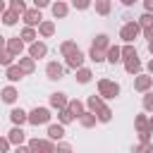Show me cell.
<instances>
[{
  "label": "cell",
  "mask_w": 153,
  "mask_h": 153,
  "mask_svg": "<svg viewBox=\"0 0 153 153\" xmlns=\"http://www.w3.org/2000/svg\"><path fill=\"white\" fill-rule=\"evenodd\" d=\"M139 36H141V24H139L136 19H127V22L122 24V29H120V38H122L124 43H134Z\"/></svg>",
  "instance_id": "1"
},
{
  "label": "cell",
  "mask_w": 153,
  "mask_h": 153,
  "mask_svg": "<svg viewBox=\"0 0 153 153\" xmlns=\"http://www.w3.org/2000/svg\"><path fill=\"white\" fill-rule=\"evenodd\" d=\"M98 96L105 98H117L120 96V84L112 81V79H98Z\"/></svg>",
  "instance_id": "2"
},
{
  "label": "cell",
  "mask_w": 153,
  "mask_h": 153,
  "mask_svg": "<svg viewBox=\"0 0 153 153\" xmlns=\"http://www.w3.org/2000/svg\"><path fill=\"white\" fill-rule=\"evenodd\" d=\"M50 117H53V115H50L48 108H38V105H36V108L29 112V124H33V127H38V124H48Z\"/></svg>",
  "instance_id": "3"
},
{
  "label": "cell",
  "mask_w": 153,
  "mask_h": 153,
  "mask_svg": "<svg viewBox=\"0 0 153 153\" xmlns=\"http://www.w3.org/2000/svg\"><path fill=\"white\" fill-rule=\"evenodd\" d=\"M29 151H45V153H53V151H57V143L53 141V139H31L29 141Z\"/></svg>",
  "instance_id": "4"
},
{
  "label": "cell",
  "mask_w": 153,
  "mask_h": 153,
  "mask_svg": "<svg viewBox=\"0 0 153 153\" xmlns=\"http://www.w3.org/2000/svg\"><path fill=\"white\" fill-rule=\"evenodd\" d=\"M151 86H153V74H134V91H139V93H146V91H151Z\"/></svg>",
  "instance_id": "5"
},
{
  "label": "cell",
  "mask_w": 153,
  "mask_h": 153,
  "mask_svg": "<svg viewBox=\"0 0 153 153\" xmlns=\"http://www.w3.org/2000/svg\"><path fill=\"white\" fill-rule=\"evenodd\" d=\"M22 22H24L26 26H38V24L43 22V14H41L38 7H31V10L26 7V12L22 14Z\"/></svg>",
  "instance_id": "6"
},
{
  "label": "cell",
  "mask_w": 153,
  "mask_h": 153,
  "mask_svg": "<svg viewBox=\"0 0 153 153\" xmlns=\"http://www.w3.org/2000/svg\"><path fill=\"white\" fill-rule=\"evenodd\" d=\"M84 60H86V55L76 48V50H72L69 55H65V62H67V69H79L81 65H84Z\"/></svg>",
  "instance_id": "7"
},
{
  "label": "cell",
  "mask_w": 153,
  "mask_h": 153,
  "mask_svg": "<svg viewBox=\"0 0 153 153\" xmlns=\"http://www.w3.org/2000/svg\"><path fill=\"white\" fill-rule=\"evenodd\" d=\"M45 76H48L50 81H57V79H62V76H65V67H62L60 62H55V60H53V62H48V65H45Z\"/></svg>",
  "instance_id": "8"
},
{
  "label": "cell",
  "mask_w": 153,
  "mask_h": 153,
  "mask_svg": "<svg viewBox=\"0 0 153 153\" xmlns=\"http://www.w3.org/2000/svg\"><path fill=\"white\" fill-rule=\"evenodd\" d=\"M29 55L33 57V60H41V57H45L48 55V45L43 43V41H33V43H29Z\"/></svg>",
  "instance_id": "9"
},
{
  "label": "cell",
  "mask_w": 153,
  "mask_h": 153,
  "mask_svg": "<svg viewBox=\"0 0 153 153\" xmlns=\"http://www.w3.org/2000/svg\"><path fill=\"white\" fill-rule=\"evenodd\" d=\"M50 12H53V17H55V19H65V17L69 14V5H67L65 0H57V2H53V5H50Z\"/></svg>",
  "instance_id": "10"
},
{
  "label": "cell",
  "mask_w": 153,
  "mask_h": 153,
  "mask_svg": "<svg viewBox=\"0 0 153 153\" xmlns=\"http://www.w3.org/2000/svg\"><path fill=\"white\" fill-rule=\"evenodd\" d=\"M19 19H22V14H19L17 10H12V7H7V10H5L2 14H0V22H2L5 26H14V24H17Z\"/></svg>",
  "instance_id": "11"
},
{
  "label": "cell",
  "mask_w": 153,
  "mask_h": 153,
  "mask_svg": "<svg viewBox=\"0 0 153 153\" xmlns=\"http://www.w3.org/2000/svg\"><path fill=\"white\" fill-rule=\"evenodd\" d=\"M36 29H38V36H41V38H50V36L55 33V22H53V19H43Z\"/></svg>",
  "instance_id": "12"
},
{
  "label": "cell",
  "mask_w": 153,
  "mask_h": 153,
  "mask_svg": "<svg viewBox=\"0 0 153 153\" xmlns=\"http://www.w3.org/2000/svg\"><path fill=\"white\" fill-rule=\"evenodd\" d=\"M24 48H26V43H24V38L22 36H14V38H7V50H12L17 57L24 53Z\"/></svg>",
  "instance_id": "13"
},
{
  "label": "cell",
  "mask_w": 153,
  "mask_h": 153,
  "mask_svg": "<svg viewBox=\"0 0 153 153\" xmlns=\"http://www.w3.org/2000/svg\"><path fill=\"white\" fill-rule=\"evenodd\" d=\"M5 76H7L12 84H17V81H19L22 76H26V74H24V69H22L19 65H14V62H12L10 67H5Z\"/></svg>",
  "instance_id": "14"
},
{
  "label": "cell",
  "mask_w": 153,
  "mask_h": 153,
  "mask_svg": "<svg viewBox=\"0 0 153 153\" xmlns=\"http://www.w3.org/2000/svg\"><path fill=\"white\" fill-rule=\"evenodd\" d=\"M67 103H69L67 93H62V91H55V93H50V108L60 110V108H67Z\"/></svg>",
  "instance_id": "15"
},
{
  "label": "cell",
  "mask_w": 153,
  "mask_h": 153,
  "mask_svg": "<svg viewBox=\"0 0 153 153\" xmlns=\"http://www.w3.org/2000/svg\"><path fill=\"white\" fill-rule=\"evenodd\" d=\"M7 139L12 141V146H19V143H24V139H26V134H24V129L19 127V124H14L10 131H7Z\"/></svg>",
  "instance_id": "16"
},
{
  "label": "cell",
  "mask_w": 153,
  "mask_h": 153,
  "mask_svg": "<svg viewBox=\"0 0 153 153\" xmlns=\"http://www.w3.org/2000/svg\"><path fill=\"white\" fill-rule=\"evenodd\" d=\"M105 55H108V57H105V62H110V65L122 62V48H120V45H112V43H110V48L105 50Z\"/></svg>",
  "instance_id": "17"
},
{
  "label": "cell",
  "mask_w": 153,
  "mask_h": 153,
  "mask_svg": "<svg viewBox=\"0 0 153 153\" xmlns=\"http://www.w3.org/2000/svg\"><path fill=\"white\" fill-rule=\"evenodd\" d=\"M96 122H98V117H96V112H91V110H84V112L79 115V124H81L84 129L96 127Z\"/></svg>",
  "instance_id": "18"
},
{
  "label": "cell",
  "mask_w": 153,
  "mask_h": 153,
  "mask_svg": "<svg viewBox=\"0 0 153 153\" xmlns=\"http://www.w3.org/2000/svg\"><path fill=\"white\" fill-rule=\"evenodd\" d=\"M124 69H127V74H139V72L143 69V65H141V60H139V55H134V57H129V60H124Z\"/></svg>",
  "instance_id": "19"
},
{
  "label": "cell",
  "mask_w": 153,
  "mask_h": 153,
  "mask_svg": "<svg viewBox=\"0 0 153 153\" xmlns=\"http://www.w3.org/2000/svg\"><path fill=\"white\" fill-rule=\"evenodd\" d=\"M0 98H2V103H14L17 98H19V91L14 88V86H5V88H0Z\"/></svg>",
  "instance_id": "20"
},
{
  "label": "cell",
  "mask_w": 153,
  "mask_h": 153,
  "mask_svg": "<svg viewBox=\"0 0 153 153\" xmlns=\"http://www.w3.org/2000/svg\"><path fill=\"white\" fill-rule=\"evenodd\" d=\"M10 120H12V124H26L29 122V112L26 110H22V108H14L12 112H10Z\"/></svg>",
  "instance_id": "21"
},
{
  "label": "cell",
  "mask_w": 153,
  "mask_h": 153,
  "mask_svg": "<svg viewBox=\"0 0 153 153\" xmlns=\"http://www.w3.org/2000/svg\"><path fill=\"white\" fill-rule=\"evenodd\" d=\"M62 136H65V124H62V122H57V124H48V139L60 141Z\"/></svg>",
  "instance_id": "22"
},
{
  "label": "cell",
  "mask_w": 153,
  "mask_h": 153,
  "mask_svg": "<svg viewBox=\"0 0 153 153\" xmlns=\"http://www.w3.org/2000/svg\"><path fill=\"white\" fill-rule=\"evenodd\" d=\"M19 36H22V38H24V43L29 45V43H33V41L38 38V29H36V26H26V24H24V29H22V33H19Z\"/></svg>",
  "instance_id": "23"
},
{
  "label": "cell",
  "mask_w": 153,
  "mask_h": 153,
  "mask_svg": "<svg viewBox=\"0 0 153 153\" xmlns=\"http://www.w3.org/2000/svg\"><path fill=\"white\" fill-rule=\"evenodd\" d=\"M17 65L24 69V74H33V72H36V60H33L31 55H29V57H22V55H19V62H17Z\"/></svg>",
  "instance_id": "24"
},
{
  "label": "cell",
  "mask_w": 153,
  "mask_h": 153,
  "mask_svg": "<svg viewBox=\"0 0 153 153\" xmlns=\"http://www.w3.org/2000/svg\"><path fill=\"white\" fill-rule=\"evenodd\" d=\"M74 72H76V81H79V84H88V81L93 79V72H91L88 67H84V65H81L79 69H74Z\"/></svg>",
  "instance_id": "25"
},
{
  "label": "cell",
  "mask_w": 153,
  "mask_h": 153,
  "mask_svg": "<svg viewBox=\"0 0 153 153\" xmlns=\"http://www.w3.org/2000/svg\"><path fill=\"white\" fill-rule=\"evenodd\" d=\"M103 105H105L103 96H88V100H86V110H91V112H98Z\"/></svg>",
  "instance_id": "26"
},
{
  "label": "cell",
  "mask_w": 153,
  "mask_h": 153,
  "mask_svg": "<svg viewBox=\"0 0 153 153\" xmlns=\"http://www.w3.org/2000/svg\"><path fill=\"white\" fill-rule=\"evenodd\" d=\"M67 108L72 110V115H74L76 120H79V115H81V112L86 110V105H84V103H81L79 98H69V103H67Z\"/></svg>",
  "instance_id": "27"
},
{
  "label": "cell",
  "mask_w": 153,
  "mask_h": 153,
  "mask_svg": "<svg viewBox=\"0 0 153 153\" xmlns=\"http://www.w3.org/2000/svg\"><path fill=\"white\" fill-rule=\"evenodd\" d=\"M105 57H108V55H105V50H100V48L91 45V50H88V60H91V62H96V65H98V62H105Z\"/></svg>",
  "instance_id": "28"
},
{
  "label": "cell",
  "mask_w": 153,
  "mask_h": 153,
  "mask_svg": "<svg viewBox=\"0 0 153 153\" xmlns=\"http://www.w3.org/2000/svg\"><path fill=\"white\" fill-rule=\"evenodd\" d=\"M74 120H76V117L72 115V110H69V108H60V110H57V122H62L65 127H67L69 122H74Z\"/></svg>",
  "instance_id": "29"
},
{
  "label": "cell",
  "mask_w": 153,
  "mask_h": 153,
  "mask_svg": "<svg viewBox=\"0 0 153 153\" xmlns=\"http://www.w3.org/2000/svg\"><path fill=\"white\" fill-rule=\"evenodd\" d=\"M110 10H112V0H96V12L100 17H108Z\"/></svg>",
  "instance_id": "30"
},
{
  "label": "cell",
  "mask_w": 153,
  "mask_h": 153,
  "mask_svg": "<svg viewBox=\"0 0 153 153\" xmlns=\"http://www.w3.org/2000/svg\"><path fill=\"white\" fill-rule=\"evenodd\" d=\"M91 45H96V48H100V50H108V48H110V36H108V33H98Z\"/></svg>",
  "instance_id": "31"
},
{
  "label": "cell",
  "mask_w": 153,
  "mask_h": 153,
  "mask_svg": "<svg viewBox=\"0 0 153 153\" xmlns=\"http://www.w3.org/2000/svg\"><path fill=\"white\" fill-rule=\"evenodd\" d=\"M14 57H17V55H14L12 50L2 48V50H0V67H10V65L14 62Z\"/></svg>",
  "instance_id": "32"
},
{
  "label": "cell",
  "mask_w": 153,
  "mask_h": 153,
  "mask_svg": "<svg viewBox=\"0 0 153 153\" xmlns=\"http://www.w3.org/2000/svg\"><path fill=\"white\" fill-rule=\"evenodd\" d=\"M134 127H136V131H151L146 115H136V117H134Z\"/></svg>",
  "instance_id": "33"
},
{
  "label": "cell",
  "mask_w": 153,
  "mask_h": 153,
  "mask_svg": "<svg viewBox=\"0 0 153 153\" xmlns=\"http://www.w3.org/2000/svg\"><path fill=\"white\" fill-rule=\"evenodd\" d=\"M96 117H98V122H103V124H108L110 120H112V110L108 108V105H103L98 112H96Z\"/></svg>",
  "instance_id": "34"
},
{
  "label": "cell",
  "mask_w": 153,
  "mask_h": 153,
  "mask_svg": "<svg viewBox=\"0 0 153 153\" xmlns=\"http://www.w3.org/2000/svg\"><path fill=\"white\" fill-rule=\"evenodd\" d=\"M141 108L146 112H153V91H146L143 98H141Z\"/></svg>",
  "instance_id": "35"
},
{
  "label": "cell",
  "mask_w": 153,
  "mask_h": 153,
  "mask_svg": "<svg viewBox=\"0 0 153 153\" xmlns=\"http://www.w3.org/2000/svg\"><path fill=\"white\" fill-rule=\"evenodd\" d=\"M72 50H76V41H62V43H60V55H62V57L69 55Z\"/></svg>",
  "instance_id": "36"
},
{
  "label": "cell",
  "mask_w": 153,
  "mask_h": 153,
  "mask_svg": "<svg viewBox=\"0 0 153 153\" xmlns=\"http://www.w3.org/2000/svg\"><path fill=\"white\" fill-rule=\"evenodd\" d=\"M136 22L141 24V29H146V26H153V12H148V10H146V12H143V14H141Z\"/></svg>",
  "instance_id": "37"
},
{
  "label": "cell",
  "mask_w": 153,
  "mask_h": 153,
  "mask_svg": "<svg viewBox=\"0 0 153 153\" xmlns=\"http://www.w3.org/2000/svg\"><path fill=\"white\" fill-rule=\"evenodd\" d=\"M136 153H153V141H139V146H134Z\"/></svg>",
  "instance_id": "38"
},
{
  "label": "cell",
  "mask_w": 153,
  "mask_h": 153,
  "mask_svg": "<svg viewBox=\"0 0 153 153\" xmlns=\"http://www.w3.org/2000/svg\"><path fill=\"white\" fill-rule=\"evenodd\" d=\"M136 55V48L131 45V43H124L122 45V60H129V57H134Z\"/></svg>",
  "instance_id": "39"
},
{
  "label": "cell",
  "mask_w": 153,
  "mask_h": 153,
  "mask_svg": "<svg viewBox=\"0 0 153 153\" xmlns=\"http://www.w3.org/2000/svg\"><path fill=\"white\" fill-rule=\"evenodd\" d=\"M10 7H12V10H17L19 14H24V12H26V2H24V0H10Z\"/></svg>",
  "instance_id": "40"
},
{
  "label": "cell",
  "mask_w": 153,
  "mask_h": 153,
  "mask_svg": "<svg viewBox=\"0 0 153 153\" xmlns=\"http://www.w3.org/2000/svg\"><path fill=\"white\" fill-rule=\"evenodd\" d=\"M91 2H93V0H72V7L84 12V10H88V7H91Z\"/></svg>",
  "instance_id": "41"
},
{
  "label": "cell",
  "mask_w": 153,
  "mask_h": 153,
  "mask_svg": "<svg viewBox=\"0 0 153 153\" xmlns=\"http://www.w3.org/2000/svg\"><path fill=\"white\" fill-rule=\"evenodd\" d=\"M10 148H12V141L7 136H0V153H7Z\"/></svg>",
  "instance_id": "42"
},
{
  "label": "cell",
  "mask_w": 153,
  "mask_h": 153,
  "mask_svg": "<svg viewBox=\"0 0 153 153\" xmlns=\"http://www.w3.org/2000/svg\"><path fill=\"white\" fill-rule=\"evenodd\" d=\"M141 33H143V38H146V41H153V26H146V29H141Z\"/></svg>",
  "instance_id": "43"
},
{
  "label": "cell",
  "mask_w": 153,
  "mask_h": 153,
  "mask_svg": "<svg viewBox=\"0 0 153 153\" xmlns=\"http://www.w3.org/2000/svg\"><path fill=\"white\" fill-rule=\"evenodd\" d=\"M53 2L50 0H33V7H38V10H43V7H50Z\"/></svg>",
  "instance_id": "44"
},
{
  "label": "cell",
  "mask_w": 153,
  "mask_h": 153,
  "mask_svg": "<svg viewBox=\"0 0 153 153\" xmlns=\"http://www.w3.org/2000/svg\"><path fill=\"white\" fill-rule=\"evenodd\" d=\"M136 134H139V141H151V136H153L151 131H136Z\"/></svg>",
  "instance_id": "45"
},
{
  "label": "cell",
  "mask_w": 153,
  "mask_h": 153,
  "mask_svg": "<svg viewBox=\"0 0 153 153\" xmlns=\"http://www.w3.org/2000/svg\"><path fill=\"white\" fill-rule=\"evenodd\" d=\"M57 151H72V146H69V143H65V141L60 139V141H57Z\"/></svg>",
  "instance_id": "46"
},
{
  "label": "cell",
  "mask_w": 153,
  "mask_h": 153,
  "mask_svg": "<svg viewBox=\"0 0 153 153\" xmlns=\"http://www.w3.org/2000/svg\"><path fill=\"white\" fill-rule=\"evenodd\" d=\"M143 7H146L148 12H153V0H143Z\"/></svg>",
  "instance_id": "47"
},
{
  "label": "cell",
  "mask_w": 153,
  "mask_h": 153,
  "mask_svg": "<svg viewBox=\"0 0 153 153\" xmlns=\"http://www.w3.org/2000/svg\"><path fill=\"white\" fill-rule=\"evenodd\" d=\"M120 2H122V5H124V7H131V5H134V2H136V0H120Z\"/></svg>",
  "instance_id": "48"
},
{
  "label": "cell",
  "mask_w": 153,
  "mask_h": 153,
  "mask_svg": "<svg viewBox=\"0 0 153 153\" xmlns=\"http://www.w3.org/2000/svg\"><path fill=\"white\" fill-rule=\"evenodd\" d=\"M146 69H148V74H153V57L148 60V65H146Z\"/></svg>",
  "instance_id": "49"
},
{
  "label": "cell",
  "mask_w": 153,
  "mask_h": 153,
  "mask_svg": "<svg viewBox=\"0 0 153 153\" xmlns=\"http://www.w3.org/2000/svg\"><path fill=\"white\" fill-rule=\"evenodd\" d=\"M2 48H7V38H5V36H0V50H2Z\"/></svg>",
  "instance_id": "50"
},
{
  "label": "cell",
  "mask_w": 153,
  "mask_h": 153,
  "mask_svg": "<svg viewBox=\"0 0 153 153\" xmlns=\"http://www.w3.org/2000/svg\"><path fill=\"white\" fill-rule=\"evenodd\" d=\"M5 10H7V2H5V0H0V14H2Z\"/></svg>",
  "instance_id": "51"
},
{
  "label": "cell",
  "mask_w": 153,
  "mask_h": 153,
  "mask_svg": "<svg viewBox=\"0 0 153 153\" xmlns=\"http://www.w3.org/2000/svg\"><path fill=\"white\" fill-rule=\"evenodd\" d=\"M148 53H151V57H153V41H148Z\"/></svg>",
  "instance_id": "52"
},
{
  "label": "cell",
  "mask_w": 153,
  "mask_h": 153,
  "mask_svg": "<svg viewBox=\"0 0 153 153\" xmlns=\"http://www.w3.org/2000/svg\"><path fill=\"white\" fill-rule=\"evenodd\" d=\"M148 127H151V134H153V117H148Z\"/></svg>",
  "instance_id": "53"
}]
</instances>
